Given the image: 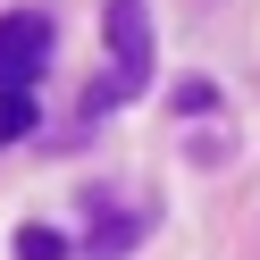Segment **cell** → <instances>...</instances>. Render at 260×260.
I'll return each mask as SVG.
<instances>
[{"label": "cell", "instance_id": "277c9868", "mask_svg": "<svg viewBox=\"0 0 260 260\" xmlns=\"http://www.w3.org/2000/svg\"><path fill=\"white\" fill-rule=\"evenodd\" d=\"M42 126V109H34V92H0V151H9V143H25Z\"/></svg>", "mask_w": 260, "mask_h": 260}, {"label": "cell", "instance_id": "6da1fadb", "mask_svg": "<svg viewBox=\"0 0 260 260\" xmlns=\"http://www.w3.org/2000/svg\"><path fill=\"white\" fill-rule=\"evenodd\" d=\"M101 25H109V59H118V68H109V84L84 92V126L109 118L118 101H135V92L151 84V17H143V0H109Z\"/></svg>", "mask_w": 260, "mask_h": 260}, {"label": "cell", "instance_id": "3957f363", "mask_svg": "<svg viewBox=\"0 0 260 260\" xmlns=\"http://www.w3.org/2000/svg\"><path fill=\"white\" fill-rule=\"evenodd\" d=\"M84 210H92L84 260H126V252L143 243V218H135V210H109V202H92V193H84Z\"/></svg>", "mask_w": 260, "mask_h": 260}, {"label": "cell", "instance_id": "7a4b0ae2", "mask_svg": "<svg viewBox=\"0 0 260 260\" xmlns=\"http://www.w3.org/2000/svg\"><path fill=\"white\" fill-rule=\"evenodd\" d=\"M59 51L51 9H0V92H34Z\"/></svg>", "mask_w": 260, "mask_h": 260}, {"label": "cell", "instance_id": "8992f818", "mask_svg": "<svg viewBox=\"0 0 260 260\" xmlns=\"http://www.w3.org/2000/svg\"><path fill=\"white\" fill-rule=\"evenodd\" d=\"M176 109H185V118L218 109V84H210V76H185V84H176Z\"/></svg>", "mask_w": 260, "mask_h": 260}, {"label": "cell", "instance_id": "5b68a950", "mask_svg": "<svg viewBox=\"0 0 260 260\" xmlns=\"http://www.w3.org/2000/svg\"><path fill=\"white\" fill-rule=\"evenodd\" d=\"M17 260H68V235L59 226H17Z\"/></svg>", "mask_w": 260, "mask_h": 260}]
</instances>
